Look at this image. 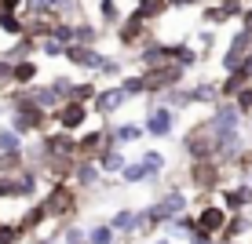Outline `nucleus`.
<instances>
[{"mask_svg":"<svg viewBox=\"0 0 252 244\" xmlns=\"http://www.w3.org/2000/svg\"><path fill=\"white\" fill-rule=\"evenodd\" d=\"M245 179H249V186H252V171H249V175H245Z\"/></svg>","mask_w":252,"mask_h":244,"instance_id":"49530a36","label":"nucleus"},{"mask_svg":"<svg viewBox=\"0 0 252 244\" xmlns=\"http://www.w3.org/2000/svg\"><path fill=\"white\" fill-rule=\"evenodd\" d=\"M158 204H161L168 215H179V212H187V208H190V193H187L183 186H168V190H161Z\"/></svg>","mask_w":252,"mask_h":244,"instance_id":"b1692460","label":"nucleus"},{"mask_svg":"<svg viewBox=\"0 0 252 244\" xmlns=\"http://www.w3.org/2000/svg\"><path fill=\"white\" fill-rule=\"evenodd\" d=\"M106 146V128L102 124H88L84 132H77V157H95Z\"/></svg>","mask_w":252,"mask_h":244,"instance_id":"aec40b11","label":"nucleus"},{"mask_svg":"<svg viewBox=\"0 0 252 244\" xmlns=\"http://www.w3.org/2000/svg\"><path fill=\"white\" fill-rule=\"evenodd\" d=\"M81 190L73 186L69 179H55V182H48V190H44V208H48V215L55 222H69V219H77V212H81Z\"/></svg>","mask_w":252,"mask_h":244,"instance_id":"f257e3e1","label":"nucleus"},{"mask_svg":"<svg viewBox=\"0 0 252 244\" xmlns=\"http://www.w3.org/2000/svg\"><path fill=\"white\" fill-rule=\"evenodd\" d=\"M227 208L220 204V200H208V197H201V204L194 208V226H201V230H208L212 237H220L223 233V226H227Z\"/></svg>","mask_w":252,"mask_h":244,"instance_id":"f8f14e48","label":"nucleus"},{"mask_svg":"<svg viewBox=\"0 0 252 244\" xmlns=\"http://www.w3.org/2000/svg\"><path fill=\"white\" fill-rule=\"evenodd\" d=\"M84 244H117V230H114V226H110L106 219H102V222H95L92 230H88Z\"/></svg>","mask_w":252,"mask_h":244,"instance_id":"cd10ccee","label":"nucleus"},{"mask_svg":"<svg viewBox=\"0 0 252 244\" xmlns=\"http://www.w3.org/2000/svg\"><path fill=\"white\" fill-rule=\"evenodd\" d=\"M128 106V95L125 88L114 81V84H106V88H99L95 91V99H92V117H99V120H110L114 113H121Z\"/></svg>","mask_w":252,"mask_h":244,"instance_id":"1a4fd4ad","label":"nucleus"},{"mask_svg":"<svg viewBox=\"0 0 252 244\" xmlns=\"http://www.w3.org/2000/svg\"><path fill=\"white\" fill-rule=\"evenodd\" d=\"M161 179H164V175H161ZM161 179L154 175L143 161H128L125 168H121V182H125V186H143V182H161Z\"/></svg>","mask_w":252,"mask_h":244,"instance_id":"5701e85b","label":"nucleus"},{"mask_svg":"<svg viewBox=\"0 0 252 244\" xmlns=\"http://www.w3.org/2000/svg\"><path fill=\"white\" fill-rule=\"evenodd\" d=\"M125 4H128V7H132V4H139V0H125Z\"/></svg>","mask_w":252,"mask_h":244,"instance_id":"a18cd8bd","label":"nucleus"},{"mask_svg":"<svg viewBox=\"0 0 252 244\" xmlns=\"http://www.w3.org/2000/svg\"><path fill=\"white\" fill-rule=\"evenodd\" d=\"M40 81V55H26L11 62V84L15 88H30Z\"/></svg>","mask_w":252,"mask_h":244,"instance_id":"a211bd4d","label":"nucleus"},{"mask_svg":"<svg viewBox=\"0 0 252 244\" xmlns=\"http://www.w3.org/2000/svg\"><path fill=\"white\" fill-rule=\"evenodd\" d=\"M187 182L197 193V200L216 193V190L227 182V168H223L216 157H201V161H187Z\"/></svg>","mask_w":252,"mask_h":244,"instance_id":"f03ea898","label":"nucleus"},{"mask_svg":"<svg viewBox=\"0 0 252 244\" xmlns=\"http://www.w3.org/2000/svg\"><path fill=\"white\" fill-rule=\"evenodd\" d=\"M143 128H146V138H158V142H168L179 128V109L164 106L158 99H146V117H143Z\"/></svg>","mask_w":252,"mask_h":244,"instance_id":"7ed1b4c3","label":"nucleus"},{"mask_svg":"<svg viewBox=\"0 0 252 244\" xmlns=\"http://www.w3.org/2000/svg\"><path fill=\"white\" fill-rule=\"evenodd\" d=\"M30 99L37 102L44 113H55L59 109V102H63V95H59L51 84H30Z\"/></svg>","mask_w":252,"mask_h":244,"instance_id":"a878e982","label":"nucleus"},{"mask_svg":"<svg viewBox=\"0 0 252 244\" xmlns=\"http://www.w3.org/2000/svg\"><path fill=\"white\" fill-rule=\"evenodd\" d=\"M212 138H216V132L208 128V120H197V124L187 128L179 150H183L187 161H201V157H212Z\"/></svg>","mask_w":252,"mask_h":244,"instance_id":"0eeeda50","label":"nucleus"},{"mask_svg":"<svg viewBox=\"0 0 252 244\" xmlns=\"http://www.w3.org/2000/svg\"><path fill=\"white\" fill-rule=\"evenodd\" d=\"M69 182H73L81 193H92V190H99L102 168L95 164V157H77V161H73V171H69Z\"/></svg>","mask_w":252,"mask_h":244,"instance_id":"4468645a","label":"nucleus"},{"mask_svg":"<svg viewBox=\"0 0 252 244\" xmlns=\"http://www.w3.org/2000/svg\"><path fill=\"white\" fill-rule=\"evenodd\" d=\"M4 88H11V58L0 55V91Z\"/></svg>","mask_w":252,"mask_h":244,"instance_id":"58836bf2","label":"nucleus"},{"mask_svg":"<svg viewBox=\"0 0 252 244\" xmlns=\"http://www.w3.org/2000/svg\"><path fill=\"white\" fill-rule=\"evenodd\" d=\"M66 44H59L55 37H37V55L40 58H63Z\"/></svg>","mask_w":252,"mask_h":244,"instance_id":"f704fd0d","label":"nucleus"},{"mask_svg":"<svg viewBox=\"0 0 252 244\" xmlns=\"http://www.w3.org/2000/svg\"><path fill=\"white\" fill-rule=\"evenodd\" d=\"M44 7H51V11L59 15V7H63V0H44Z\"/></svg>","mask_w":252,"mask_h":244,"instance_id":"37998d69","label":"nucleus"},{"mask_svg":"<svg viewBox=\"0 0 252 244\" xmlns=\"http://www.w3.org/2000/svg\"><path fill=\"white\" fill-rule=\"evenodd\" d=\"M241 11H245V0H212V4H201V26H227V22H238Z\"/></svg>","mask_w":252,"mask_h":244,"instance_id":"9d476101","label":"nucleus"},{"mask_svg":"<svg viewBox=\"0 0 252 244\" xmlns=\"http://www.w3.org/2000/svg\"><path fill=\"white\" fill-rule=\"evenodd\" d=\"M216 200H220L227 212H252V186L249 179H227L220 190H216Z\"/></svg>","mask_w":252,"mask_h":244,"instance_id":"6e6552de","label":"nucleus"},{"mask_svg":"<svg viewBox=\"0 0 252 244\" xmlns=\"http://www.w3.org/2000/svg\"><path fill=\"white\" fill-rule=\"evenodd\" d=\"M216 244H241V241H230V237H216Z\"/></svg>","mask_w":252,"mask_h":244,"instance_id":"c03bdc74","label":"nucleus"},{"mask_svg":"<svg viewBox=\"0 0 252 244\" xmlns=\"http://www.w3.org/2000/svg\"><path fill=\"white\" fill-rule=\"evenodd\" d=\"M146 244H176V241H172V237H164V233H158V237H154V241H146Z\"/></svg>","mask_w":252,"mask_h":244,"instance_id":"a19ab883","label":"nucleus"},{"mask_svg":"<svg viewBox=\"0 0 252 244\" xmlns=\"http://www.w3.org/2000/svg\"><path fill=\"white\" fill-rule=\"evenodd\" d=\"M121 88H125V95H128V102L132 99H146V84H143V69L139 73H121Z\"/></svg>","mask_w":252,"mask_h":244,"instance_id":"bb28decb","label":"nucleus"},{"mask_svg":"<svg viewBox=\"0 0 252 244\" xmlns=\"http://www.w3.org/2000/svg\"><path fill=\"white\" fill-rule=\"evenodd\" d=\"M106 128V146H132V142H143L146 138V128L139 120H125V124H102Z\"/></svg>","mask_w":252,"mask_h":244,"instance_id":"2eb2a0df","label":"nucleus"},{"mask_svg":"<svg viewBox=\"0 0 252 244\" xmlns=\"http://www.w3.org/2000/svg\"><path fill=\"white\" fill-rule=\"evenodd\" d=\"M139 161H143V164H146V168H150L158 179L164 175V171H168V157H164L161 150H139Z\"/></svg>","mask_w":252,"mask_h":244,"instance_id":"c756f323","label":"nucleus"},{"mask_svg":"<svg viewBox=\"0 0 252 244\" xmlns=\"http://www.w3.org/2000/svg\"><path fill=\"white\" fill-rule=\"evenodd\" d=\"M95 164L102 168V175H121V168L128 164V153H125V146H102L95 153Z\"/></svg>","mask_w":252,"mask_h":244,"instance_id":"412c9836","label":"nucleus"},{"mask_svg":"<svg viewBox=\"0 0 252 244\" xmlns=\"http://www.w3.org/2000/svg\"><path fill=\"white\" fill-rule=\"evenodd\" d=\"M190 230H194V208H187V212L172 215V219L161 226V233H164V237H172V241H187Z\"/></svg>","mask_w":252,"mask_h":244,"instance_id":"4be33fe9","label":"nucleus"},{"mask_svg":"<svg viewBox=\"0 0 252 244\" xmlns=\"http://www.w3.org/2000/svg\"><path fill=\"white\" fill-rule=\"evenodd\" d=\"M125 0H95V22L102 26V29H110L114 33L117 26H121V19H125Z\"/></svg>","mask_w":252,"mask_h":244,"instance_id":"6ab92c4d","label":"nucleus"},{"mask_svg":"<svg viewBox=\"0 0 252 244\" xmlns=\"http://www.w3.org/2000/svg\"><path fill=\"white\" fill-rule=\"evenodd\" d=\"M143 84H146V99L161 95L164 88H176V84H187V69L179 62H164V66H146L143 69Z\"/></svg>","mask_w":252,"mask_h":244,"instance_id":"20e7f679","label":"nucleus"},{"mask_svg":"<svg viewBox=\"0 0 252 244\" xmlns=\"http://www.w3.org/2000/svg\"><path fill=\"white\" fill-rule=\"evenodd\" d=\"M102 58H106L102 48H92V44H66V51H63V62L81 69V73H95L102 66Z\"/></svg>","mask_w":252,"mask_h":244,"instance_id":"ddd939ff","label":"nucleus"},{"mask_svg":"<svg viewBox=\"0 0 252 244\" xmlns=\"http://www.w3.org/2000/svg\"><path fill=\"white\" fill-rule=\"evenodd\" d=\"M95 91H99V81H73V88H69L66 99H73V102H88V106H92Z\"/></svg>","mask_w":252,"mask_h":244,"instance_id":"7c9ffc66","label":"nucleus"},{"mask_svg":"<svg viewBox=\"0 0 252 244\" xmlns=\"http://www.w3.org/2000/svg\"><path fill=\"white\" fill-rule=\"evenodd\" d=\"M183 91H187V106H205V109H212L216 102H220V84H216V81L183 84Z\"/></svg>","mask_w":252,"mask_h":244,"instance_id":"dca6fc26","label":"nucleus"},{"mask_svg":"<svg viewBox=\"0 0 252 244\" xmlns=\"http://www.w3.org/2000/svg\"><path fill=\"white\" fill-rule=\"evenodd\" d=\"M51 88H55L59 95H63V99H66V95H69V88H73V77H69V73H55V77H51Z\"/></svg>","mask_w":252,"mask_h":244,"instance_id":"e433bc0d","label":"nucleus"},{"mask_svg":"<svg viewBox=\"0 0 252 244\" xmlns=\"http://www.w3.org/2000/svg\"><path fill=\"white\" fill-rule=\"evenodd\" d=\"M22 146H26V138L11 124H0V153H22Z\"/></svg>","mask_w":252,"mask_h":244,"instance_id":"c85d7f7f","label":"nucleus"},{"mask_svg":"<svg viewBox=\"0 0 252 244\" xmlns=\"http://www.w3.org/2000/svg\"><path fill=\"white\" fill-rule=\"evenodd\" d=\"M121 73H125V62L114 58V55H106V58H102V66L95 69V77H99V81H121Z\"/></svg>","mask_w":252,"mask_h":244,"instance_id":"473e14b6","label":"nucleus"},{"mask_svg":"<svg viewBox=\"0 0 252 244\" xmlns=\"http://www.w3.org/2000/svg\"><path fill=\"white\" fill-rule=\"evenodd\" d=\"M208 128L212 132H238V128H245V117H241V109L234 106V99H220L212 109H208Z\"/></svg>","mask_w":252,"mask_h":244,"instance_id":"9b49d317","label":"nucleus"},{"mask_svg":"<svg viewBox=\"0 0 252 244\" xmlns=\"http://www.w3.org/2000/svg\"><path fill=\"white\" fill-rule=\"evenodd\" d=\"M249 55H252V44H249Z\"/></svg>","mask_w":252,"mask_h":244,"instance_id":"de8ad7c7","label":"nucleus"},{"mask_svg":"<svg viewBox=\"0 0 252 244\" xmlns=\"http://www.w3.org/2000/svg\"><path fill=\"white\" fill-rule=\"evenodd\" d=\"M92 124V106L88 102H73V99H63L59 109L51 113V128H63V132H84Z\"/></svg>","mask_w":252,"mask_h":244,"instance_id":"39448f33","label":"nucleus"},{"mask_svg":"<svg viewBox=\"0 0 252 244\" xmlns=\"http://www.w3.org/2000/svg\"><path fill=\"white\" fill-rule=\"evenodd\" d=\"M146 37H154V26L146 22V19H139V15L128 7L125 11V19H121V26L114 29V40H117V48H125V51H135L139 44H143Z\"/></svg>","mask_w":252,"mask_h":244,"instance_id":"423d86ee","label":"nucleus"},{"mask_svg":"<svg viewBox=\"0 0 252 244\" xmlns=\"http://www.w3.org/2000/svg\"><path fill=\"white\" fill-rule=\"evenodd\" d=\"M190 44L197 48V55H201V58H208V55H212V48H216V29H212V26H201Z\"/></svg>","mask_w":252,"mask_h":244,"instance_id":"2f4dec72","label":"nucleus"},{"mask_svg":"<svg viewBox=\"0 0 252 244\" xmlns=\"http://www.w3.org/2000/svg\"><path fill=\"white\" fill-rule=\"evenodd\" d=\"M205 0H179V7H201Z\"/></svg>","mask_w":252,"mask_h":244,"instance_id":"79ce46f5","label":"nucleus"},{"mask_svg":"<svg viewBox=\"0 0 252 244\" xmlns=\"http://www.w3.org/2000/svg\"><path fill=\"white\" fill-rule=\"evenodd\" d=\"M106 222L117 230V244H132V241H139V233H135V208H132V204H121Z\"/></svg>","mask_w":252,"mask_h":244,"instance_id":"f3484780","label":"nucleus"},{"mask_svg":"<svg viewBox=\"0 0 252 244\" xmlns=\"http://www.w3.org/2000/svg\"><path fill=\"white\" fill-rule=\"evenodd\" d=\"M0 11H22V0H0Z\"/></svg>","mask_w":252,"mask_h":244,"instance_id":"ea45409f","label":"nucleus"},{"mask_svg":"<svg viewBox=\"0 0 252 244\" xmlns=\"http://www.w3.org/2000/svg\"><path fill=\"white\" fill-rule=\"evenodd\" d=\"M252 233V212H230L227 215V226H223L220 237H230V241H241Z\"/></svg>","mask_w":252,"mask_h":244,"instance_id":"393cba45","label":"nucleus"},{"mask_svg":"<svg viewBox=\"0 0 252 244\" xmlns=\"http://www.w3.org/2000/svg\"><path fill=\"white\" fill-rule=\"evenodd\" d=\"M187 244H216V237L208 230H201V226H194V230L187 233Z\"/></svg>","mask_w":252,"mask_h":244,"instance_id":"4c0bfd02","label":"nucleus"},{"mask_svg":"<svg viewBox=\"0 0 252 244\" xmlns=\"http://www.w3.org/2000/svg\"><path fill=\"white\" fill-rule=\"evenodd\" d=\"M234 106H238L241 109V117H252V84H245V88H241L238 95H234Z\"/></svg>","mask_w":252,"mask_h":244,"instance_id":"c9c22d12","label":"nucleus"},{"mask_svg":"<svg viewBox=\"0 0 252 244\" xmlns=\"http://www.w3.org/2000/svg\"><path fill=\"white\" fill-rule=\"evenodd\" d=\"M84 237H88V230H84V226H77L73 219L63 222V230H59V241H63V244H84Z\"/></svg>","mask_w":252,"mask_h":244,"instance_id":"72a5a7b5","label":"nucleus"}]
</instances>
